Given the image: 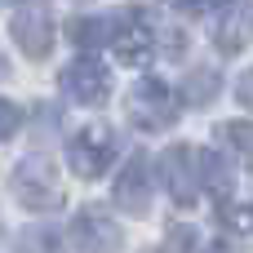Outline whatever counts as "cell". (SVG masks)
Segmentation results:
<instances>
[{"label":"cell","instance_id":"obj_12","mask_svg":"<svg viewBox=\"0 0 253 253\" xmlns=\"http://www.w3.org/2000/svg\"><path fill=\"white\" fill-rule=\"evenodd\" d=\"M218 222H222L227 231L253 236V196H245V200H222V205H218Z\"/></svg>","mask_w":253,"mask_h":253},{"label":"cell","instance_id":"obj_7","mask_svg":"<svg viewBox=\"0 0 253 253\" xmlns=\"http://www.w3.org/2000/svg\"><path fill=\"white\" fill-rule=\"evenodd\" d=\"M116 205L133 218H142L151 209V169H147V156H133L125 160V169L116 173V187H111Z\"/></svg>","mask_w":253,"mask_h":253},{"label":"cell","instance_id":"obj_13","mask_svg":"<svg viewBox=\"0 0 253 253\" xmlns=\"http://www.w3.org/2000/svg\"><path fill=\"white\" fill-rule=\"evenodd\" d=\"M182 98H187L191 107H209V102L218 98V71H191L187 84H182Z\"/></svg>","mask_w":253,"mask_h":253},{"label":"cell","instance_id":"obj_14","mask_svg":"<svg viewBox=\"0 0 253 253\" xmlns=\"http://www.w3.org/2000/svg\"><path fill=\"white\" fill-rule=\"evenodd\" d=\"M222 138L240 151V160H253V125H240V120H231V125H222Z\"/></svg>","mask_w":253,"mask_h":253},{"label":"cell","instance_id":"obj_2","mask_svg":"<svg viewBox=\"0 0 253 253\" xmlns=\"http://www.w3.org/2000/svg\"><path fill=\"white\" fill-rule=\"evenodd\" d=\"M13 191H18V205L22 209H36V213H49L62 205V187H58V173L49 160L40 156H27L18 169H13Z\"/></svg>","mask_w":253,"mask_h":253},{"label":"cell","instance_id":"obj_11","mask_svg":"<svg viewBox=\"0 0 253 253\" xmlns=\"http://www.w3.org/2000/svg\"><path fill=\"white\" fill-rule=\"evenodd\" d=\"M116 27H120V18H84V22L76 27V44H80V49L111 44V40H116Z\"/></svg>","mask_w":253,"mask_h":253},{"label":"cell","instance_id":"obj_3","mask_svg":"<svg viewBox=\"0 0 253 253\" xmlns=\"http://www.w3.org/2000/svg\"><path fill=\"white\" fill-rule=\"evenodd\" d=\"M111 156H116V133H111L107 125H84V129L67 142V165H71L76 178H98V173H107Z\"/></svg>","mask_w":253,"mask_h":253},{"label":"cell","instance_id":"obj_6","mask_svg":"<svg viewBox=\"0 0 253 253\" xmlns=\"http://www.w3.org/2000/svg\"><path fill=\"white\" fill-rule=\"evenodd\" d=\"M62 89H67L80 107H98V102H107V93H111V71H107L98 58H76V62L62 71Z\"/></svg>","mask_w":253,"mask_h":253},{"label":"cell","instance_id":"obj_4","mask_svg":"<svg viewBox=\"0 0 253 253\" xmlns=\"http://www.w3.org/2000/svg\"><path fill=\"white\" fill-rule=\"evenodd\" d=\"M160 178H165V191L173 196V205H182V209H191L196 200H200V151H191V147H169L165 156H160Z\"/></svg>","mask_w":253,"mask_h":253},{"label":"cell","instance_id":"obj_15","mask_svg":"<svg viewBox=\"0 0 253 253\" xmlns=\"http://www.w3.org/2000/svg\"><path fill=\"white\" fill-rule=\"evenodd\" d=\"M200 178L209 182V191H213V196H227V169L218 165V156H213V151H205V156H200Z\"/></svg>","mask_w":253,"mask_h":253},{"label":"cell","instance_id":"obj_5","mask_svg":"<svg viewBox=\"0 0 253 253\" xmlns=\"http://www.w3.org/2000/svg\"><path fill=\"white\" fill-rule=\"evenodd\" d=\"M71 253H120V227L102 209H80L67 227Z\"/></svg>","mask_w":253,"mask_h":253},{"label":"cell","instance_id":"obj_10","mask_svg":"<svg viewBox=\"0 0 253 253\" xmlns=\"http://www.w3.org/2000/svg\"><path fill=\"white\" fill-rule=\"evenodd\" d=\"M9 31H13V40H18V49H27V58H44V53L53 49V18L40 13V9L18 13V18L9 22Z\"/></svg>","mask_w":253,"mask_h":253},{"label":"cell","instance_id":"obj_20","mask_svg":"<svg viewBox=\"0 0 253 253\" xmlns=\"http://www.w3.org/2000/svg\"><path fill=\"white\" fill-rule=\"evenodd\" d=\"M0 4H22V0H0Z\"/></svg>","mask_w":253,"mask_h":253},{"label":"cell","instance_id":"obj_9","mask_svg":"<svg viewBox=\"0 0 253 253\" xmlns=\"http://www.w3.org/2000/svg\"><path fill=\"white\" fill-rule=\"evenodd\" d=\"M151 49H156V44H151V27L138 22V18H129V13H120L111 53H116L125 67H147V62H151Z\"/></svg>","mask_w":253,"mask_h":253},{"label":"cell","instance_id":"obj_8","mask_svg":"<svg viewBox=\"0 0 253 253\" xmlns=\"http://www.w3.org/2000/svg\"><path fill=\"white\" fill-rule=\"evenodd\" d=\"M213 44L222 53H245L253 44V4L249 0H231L222 9V18L213 22Z\"/></svg>","mask_w":253,"mask_h":253},{"label":"cell","instance_id":"obj_16","mask_svg":"<svg viewBox=\"0 0 253 253\" xmlns=\"http://www.w3.org/2000/svg\"><path fill=\"white\" fill-rule=\"evenodd\" d=\"M18 129H22V111H18L9 98H0V142H9Z\"/></svg>","mask_w":253,"mask_h":253},{"label":"cell","instance_id":"obj_17","mask_svg":"<svg viewBox=\"0 0 253 253\" xmlns=\"http://www.w3.org/2000/svg\"><path fill=\"white\" fill-rule=\"evenodd\" d=\"M231 0H178L182 13H209V9H227Z\"/></svg>","mask_w":253,"mask_h":253},{"label":"cell","instance_id":"obj_1","mask_svg":"<svg viewBox=\"0 0 253 253\" xmlns=\"http://www.w3.org/2000/svg\"><path fill=\"white\" fill-rule=\"evenodd\" d=\"M178 111H182V98L160 80H142L129 93V120L138 129H147V133H160V129L178 125Z\"/></svg>","mask_w":253,"mask_h":253},{"label":"cell","instance_id":"obj_18","mask_svg":"<svg viewBox=\"0 0 253 253\" xmlns=\"http://www.w3.org/2000/svg\"><path fill=\"white\" fill-rule=\"evenodd\" d=\"M236 98H240V102H245V107L253 111V67L245 71V76H240V89H236Z\"/></svg>","mask_w":253,"mask_h":253},{"label":"cell","instance_id":"obj_19","mask_svg":"<svg viewBox=\"0 0 253 253\" xmlns=\"http://www.w3.org/2000/svg\"><path fill=\"white\" fill-rule=\"evenodd\" d=\"M4 76H9V67H4V58H0V80H4Z\"/></svg>","mask_w":253,"mask_h":253}]
</instances>
